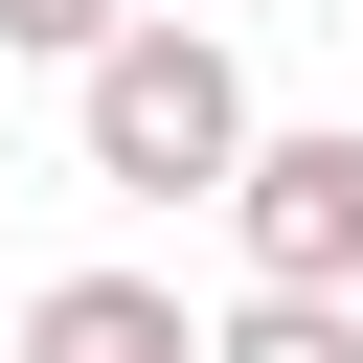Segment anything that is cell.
<instances>
[{
  "mask_svg": "<svg viewBox=\"0 0 363 363\" xmlns=\"http://www.w3.org/2000/svg\"><path fill=\"white\" fill-rule=\"evenodd\" d=\"M68 136H91L113 204H227V159H250V68H227V23H204V0H136V23L68 68Z\"/></svg>",
  "mask_w": 363,
  "mask_h": 363,
  "instance_id": "6da1fadb",
  "label": "cell"
},
{
  "mask_svg": "<svg viewBox=\"0 0 363 363\" xmlns=\"http://www.w3.org/2000/svg\"><path fill=\"white\" fill-rule=\"evenodd\" d=\"M227 250H250L272 295H363V113H318V136L250 113V159H227Z\"/></svg>",
  "mask_w": 363,
  "mask_h": 363,
  "instance_id": "7a4b0ae2",
  "label": "cell"
},
{
  "mask_svg": "<svg viewBox=\"0 0 363 363\" xmlns=\"http://www.w3.org/2000/svg\"><path fill=\"white\" fill-rule=\"evenodd\" d=\"M23 363H204V318H182L159 272H45V295H23Z\"/></svg>",
  "mask_w": 363,
  "mask_h": 363,
  "instance_id": "3957f363",
  "label": "cell"
},
{
  "mask_svg": "<svg viewBox=\"0 0 363 363\" xmlns=\"http://www.w3.org/2000/svg\"><path fill=\"white\" fill-rule=\"evenodd\" d=\"M204 363H363V318H340V295H272V272H250V295L204 318Z\"/></svg>",
  "mask_w": 363,
  "mask_h": 363,
  "instance_id": "277c9868",
  "label": "cell"
},
{
  "mask_svg": "<svg viewBox=\"0 0 363 363\" xmlns=\"http://www.w3.org/2000/svg\"><path fill=\"white\" fill-rule=\"evenodd\" d=\"M113 23H136V0H0V68H91Z\"/></svg>",
  "mask_w": 363,
  "mask_h": 363,
  "instance_id": "5b68a950",
  "label": "cell"
}]
</instances>
